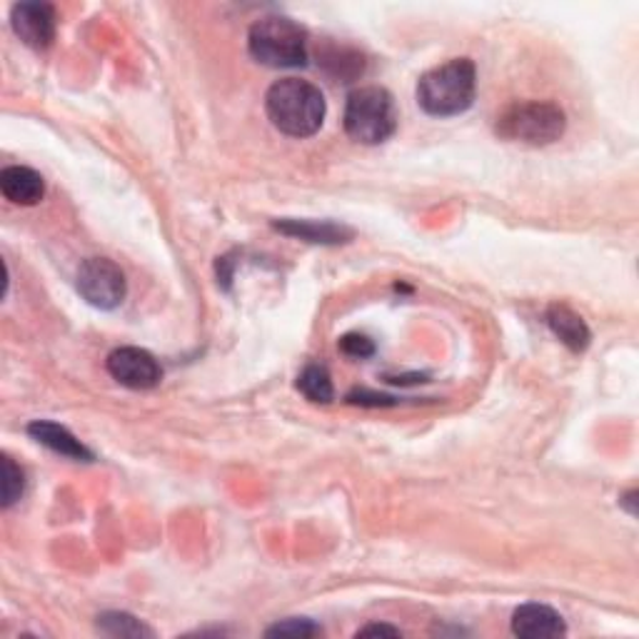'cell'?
<instances>
[{"label":"cell","instance_id":"obj_7","mask_svg":"<svg viewBox=\"0 0 639 639\" xmlns=\"http://www.w3.org/2000/svg\"><path fill=\"white\" fill-rule=\"evenodd\" d=\"M110 377L131 390H153L160 385L162 370L148 350L141 348H118L108 355Z\"/></svg>","mask_w":639,"mask_h":639},{"label":"cell","instance_id":"obj_12","mask_svg":"<svg viewBox=\"0 0 639 639\" xmlns=\"http://www.w3.org/2000/svg\"><path fill=\"white\" fill-rule=\"evenodd\" d=\"M275 230H280L282 236L300 238L305 243H317V245H340L348 243L352 238V230L338 226V222L330 220H280L275 222Z\"/></svg>","mask_w":639,"mask_h":639},{"label":"cell","instance_id":"obj_16","mask_svg":"<svg viewBox=\"0 0 639 639\" xmlns=\"http://www.w3.org/2000/svg\"><path fill=\"white\" fill-rule=\"evenodd\" d=\"M25 492V472L11 457H3V509H11Z\"/></svg>","mask_w":639,"mask_h":639},{"label":"cell","instance_id":"obj_11","mask_svg":"<svg viewBox=\"0 0 639 639\" xmlns=\"http://www.w3.org/2000/svg\"><path fill=\"white\" fill-rule=\"evenodd\" d=\"M0 190L13 205H38L46 195V180L38 170L11 166L0 172Z\"/></svg>","mask_w":639,"mask_h":639},{"label":"cell","instance_id":"obj_13","mask_svg":"<svg viewBox=\"0 0 639 639\" xmlns=\"http://www.w3.org/2000/svg\"><path fill=\"white\" fill-rule=\"evenodd\" d=\"M547 325H550V330L555 333V338L563 345H567V348L572 352L587 350V345H590V340H592V333H590V327H587L584 319L577 315L572 308L559 305V302L550 305Z\"/></svg>","mask_w":639,"mask_h":639},{"label":"cell","instance_id":"obj_5","mask_svg":"<svg viewBox=\"0 0 639 639\" xmlns=\"http://www.w3.org/2000/svg\"><path fill=\"white\" fill-rule=\"evenodd\" d=\"M567 118L555 103H515L497 118L499 137L525 145H550L565 135Z\"/></svg>","mask_w":639,"mask_h":639},{"label":"cell","instance_id":"obj_15","mask_svg":"<svg viewBox=\"0 0 639 639\" xmlns=\"http://www.w3.org/2000/svg\"><path fill=\"white\" fill-rule=\"evenodd\" d=\"M98 629L108 637H153V629L145 627L137 617L128 615V612H106V615L98 617Z\"/></svg>","mask_w":639,"mask_h":639},{"label":"cell","instance_id":"obj_17","mask_svg":"<svg viewBox=\"0 0 639 639\" xmlns=\"http://www.w3.org/2000/svg\"><path fill=\"white\" fill-rule=\"evenodd\" d=\"M265 635L267 637H317L323 635V627L315 625L313 619L290 617V619L278 622V625H273Z\"/></svg>","mask_w":639,"mask_h":639},{"label":"cell","instance_id":"obj_9","mask_svg":"<svg viewBox=\"0 0 639 639\" xmlns=\"http://www.w3.org/2000/svg\"><path fill=\"white\" fill-rule=\"evenodd\" d=\"M513 632L525 639H555L567 635L565 619L547 604H522L513 615Z\"/></svg>","mask_w":639,"mask_h":639},{"label":"cell","instance_id":"obj_14","mask_svg":"<svg viewBox=\"0 0 639 639\" xmlns=\"http://www.w3.org/2000/svg\"><path fill=\"white\" fill-rule=\"evenodd\" d=\"M298 390L305 395L310 402H319V405L333 402L335 397L330 373H327V367L323 365H308L305 370H302L298 377Z\"/></svg>","mask_w":639,"mask_h":639},{"label":"cell","instance_id":"obj_18","mask_svg":"<svg viewBox=\"0 0 639 639\" xmlns=\"http://www.w3.org/2000/svg\"><path fill=\"white\" fill-rule=\"evenodd\" d=\"M340 350L345 352V355L350 358H373L375 355V345L370 338H365V335H358V333H350L345 335V338L340 340Z\"/></svg>","mask_w":639,"mask_h":639},{"label":"cell","instance_id":"obj_19","mask_svg":"<svg viewBox=\"0 0 639 639\" xmlns=\"http://www.w3.org/2000/svg\"><path fill=\"white\" fill-rule=\"evenodd\" d=\"M350 402H358V405H373V408H377V405H393V397H385V395H373V393H352L350 395Z\"/></svg>","mask_w":639,"mask_h":639},{"label":"cell","instance_id":"obj_20","mask_svg":"<svg viewBox=\"0 0 639 639\" xmlns=\"http://www.w3.org/2000/svg\"><path fill=\"white\" fill-rule=\"evenodd\" d=\"M358 637H400V629L390 625H367L360 629Z\"/></svg>","mask_w":639,"mask_h":639},{"label":"cell","instance_id":"obj_8","mask_svg":"<svg viewBox=\"0 0 639 639\" xmlns=\"http://www.w3.org/2000/svg\"><path fill=\"white\" fill-rule=\"evenodd\" d=\"M11 25L25 46L46 50L56 38V8L48 3H19L13 5Z\"/></svg>","mask_w":639,"mask_h":639},{"label":"cell","instance_id":"obj_1","mask_svg":"<svg viewBox=\"0 0 639 639\" xmlns=\"http://www.w3.org/2000/svg\"><path fill=\"white\" fill-rule=\"evenodd\" d=\"M265 110L270 123L290 137L315 135L325 123V95L313 83L300 77H282L265 95Z\"/></svg>","mask_w":639,"mask_h":639},{"label":"cell","instance_id":"obj_6","mask_svg":"<svg viewBox=\"0 0 639 639\" xmlns=\"http://www.w3.org/2000/svg\"><path fill=\"white\" fill-rule=\"evenodd\" d=\"M75 288L88 305L98 310H116L123 305L128 282L120 267L108 257H91L81 265Z\"/></svg>","mask_w":639,"mask_h":639},{"label":"cell","instance_id":"obj_4","mask_svg":"<svg viewBox=\"0 0 639 639\" xmlns=\"http://www.w3.org/2000/svg\"><path fill=\"white\" fill-rule=\"evenodd\" d=\"M397 131V110L393 95L379 85H365L348 95L345 106V133L362 145L390 141Z\"/></svg>","mask_w":639,"mask_h":639},{"label":"cell","instance_id":"obj_10","mask_svg":"<svg viewBox=\"0 0 639 639\" xmlns=\"http://www.w3.org/2000/svg\"><path fill=\"white\" fill-rule=\"evenodd\" d=\"M28 435L40 443L43 447H48V450H53L56 455H63V457H71V460L77 462H91L93 460V453L85 447L81 439H77L71 430H65L63 425H58V422H50V420H36L28 425Z\"/></svg>","mask_w":639,"mask_h":639},{"label":"cell","instance_id":"obj_2","mask_svg":"<svg viewBox=\"0 0 639 639\" xmlns=\"http://www.w3.org/2000/svg\"><path fill=\"white\" fill-rule=\"evenodd\" d=\"M474 91H478L474 63L470 58H455L420 77L418 103L427 116L453 118L472 106Z\"/></svg>","mask_w":639,"mask_h":639},{"label":"cell","instance_id":"obj_3","mask_svg":"<svg viewBox=\"0 0 639 639\" xmlns=\"http://www.w3.org/2000/svg\"><path fill=\"white\" fill-rule=\"evenodd\" d=\"M248 50L261 65L300 68L308 63L310 56L308 31L282 15H267L250 28Z\"/></svg>","mask_w":639,"mask_h":639}]
</instances>
